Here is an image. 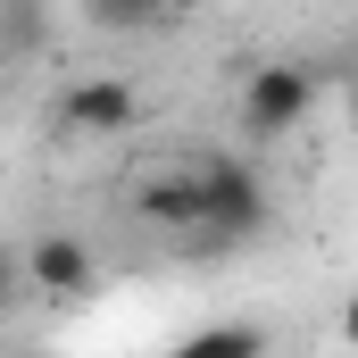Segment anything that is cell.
<instances>
[{
  "mask_svg": "<svg viewBox=\"0 0 358 358\" xmlns=\"http://www.w3.org/2000/svg\"><path fill=\"white\" fill-rule=\"evenodd\" d=\"M200 200H208V225L183 234L192 250H234V242L267 234V217H275V200H267V183H259L250 159H208L200 167Z\"/></svg>",
  "mask_w": 358,
  "mask_h": 358,
  "instance_id": "obj_1",
  "label": "cell"
},
{
  "mask_svg": "<svg viewBox=\"0 0 358 358\" xmlns=\"http://www.w3.org/2000/svg\"><path fill=\"white\" fill-rule=\"evenodd\" d=\"M317 108V67H300V59H267V67H250L242 76V134L250 142H275V134H292L300 117Z\"/></svg>",
  "mask_w": 358,
  "mask_h": 358,
  "instance_id": "obj_2",
  "label": "cell"
},
{
  "mask_svg": "<svg viewBox=\"0 0 358 358\" xmlns=\"http://www.w3.org/2000/svg\"><path fill=\"white\" fill-rule=\"evenodd\" d=\"M25 283L50 292V300H84L92 292V250L76 234H34L25 242Z\"/></svg>",
  "mask_w": 358,
  "mask_h": 358,
  "instance_id": "obj_3",
  "label": "cell"
},
{
  "mask_svg": "<svg viewBox=\"0 0 358 358\" xmlns=\"http://www.w3.org/2000/svg\"><path fill=\"white\" fill-rule=\"evenodd\" d=\"M67 134H134V117H142V100L125 76H84V84L67 92Z\"/></svg>",
  "mask_w": 358,
  "mask_h": 358,
  "instance_id": "obj_4",
  "label": "cell"
},
{
  "mask_svg": "<svg viewBox=\"0 0 358 358\" xmlns=\"http://www.w3.org/2000/svg\"><path fill=\"white\" fill-rule=\"evenodd\" d=\"M134 208H142V225H159V234H176V242L208 225V200H200V176H150Z\"/></svg>",
  "mask_w": 358,
  "mask_h": 358,
  "instance_id": "obj_5",
  "label": "cell"
},
{
  "mask_svg": "<svg viewBox=\"0 0 358 358\" xmlns=\"http://www.w3.org/2000/svg\"><path fill=\"white\" fill-rule=\"evenodd\" d=\"M167 358H267V334L234 317V325H200V334H183Z\"/></svg>",
  "mask_w": 358,
  "mask_h": 358,
  "instance_id": "obj_6",
  "label": "cell"
},
{
  "mask_svg": "<svg viewBox=\"0 0 358 358\" xmlns=\"http://www.w3.org/2000/svg\"><path fill=\"white\" fill-rule=\"evenodd\" d=\"M92 34H150L159 17H167V0H84Z\"/></svg>",
  "mask_w": 358,
  "mask_h": 358,
  "instance_id": "obj_7",
  "label": "cell"
},
{
  "mask_svg": "<svg viewBox=\"0 0 358 358\" xmlns=\"http://www.w3.org/2000/svg\"><path fill=\"white\" fill-rule=\"evenodd\" d=\"M50 34V8L42 0H0V42L17 50V42H42Z\"/></svg>",
  "mask_w": 358,
  "mask_h": 358,
  "instance_id": "obj_8",
  "label": "cell"
},
{
  "mask_svg": "<svg viewBox=\"0 0 358 358\" xmlns=\"http://www.w3.org/2000/svg\"><path fill=\"white\" fill-rule=\"evenodd\" d=\"M17 283H25V259H17V250H0V317H8V300H17Z\"/></svg>",
  "mask_w": 358,
  "mask_h": 358,
  "instance_id": "obj_9",
  "label": "cell"
},
{
  "mask_svg": "<svg viewBox=\"0 0 358 358\" xmlns=\"http://www.w3.org/2000/svg\"><path fill=\"white\" fill-rule=\"evenodd\" d=\"M342 342H350V350H358V292H350V300H342Z\"/></svg>",
  "mask_w": 358,
  "mask_h": 358,
  "instance_id": "obj_10",
  "label": "cell"
},
{
  "mask_svg": "<svg viewBox=\"0 0 358 358\" xmlns=\"http://www.w3.org/2000/svg\"><path fill=\"white\" fill-rule=\"evenodd\" d=\"M176 8H208V0H176Z\"/></svg>",
  "mask_w": 358,
  "mask_h": 358,
  "instance_id": "obj_11",
  "label": "cell"
},
{
  "mask_svg": "<svg viewBox=\"0 0 358 358\" xmlns=\"http://www.w3.org/2000/svg\"><path fill=\"white\" fill-rule=\"evenodd\" d=\"M350 117H358V92H350Z\"/></svg>",
  "mask_w": 358,
  "mask_h": 358,
  "instance_id": "obj_12",
  "label": "cell"
},
{
  "mask_svg": "<svg viewBox=\"0 0 358 358\" xmlns=\"http://www.w3.org/2000/svg\"><path fill=\"white\" fill-rule=\"evenodd\" d=\"M350 358H358V350H350Z\"/></svg>",
  "mask_w": 358,
  "mask_h": 358,
  "instance_id": "obj_13",
  "label": "cell"
}]
</instances>
